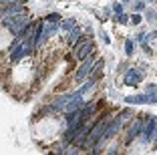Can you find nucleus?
Instances as JSON below:
<instances>
[{"instance_id":"obj_1","label":"nucleus","mask_w":157,"mask_h":155,"mask_svg":"<svg viewBox=\"0 0 157 155\" xmlns=\"http://www.w3.org/2000/svg\"><path fill=\"white\" fill-rule=\"evenodd\" d=\"M95 63H97V52L93 50L91 55L85 56V59L81 60V64L75 68L73 81H75V83H81V81H85V79H89V75L93 73V67H95Z\"/></svg>"},{"instance_id":"obj_2","label":"nucleus","mask_w":157,"mask_h":155,"mask_svg":"<svg viewBox=\"0 0 157 155\" xmlns=\"http://www.w3.org/2000/svg\"><path fill=\"white\" fill-rule=\"evenodd\" d=\"M147 121V115H137L135 119H131V125L127 127L125 131V137H123V143L125 145H129L137 135H141V129H143V123Z\"/></svg>"},{"instance_id":"obj_3","label":"nucleus","mask_w":157,"mask_h":155,"mask_svg":"<svg viewBox=\"0 0 157 155\" xmlns=\"http://www.w3.org/2000/svg\"><path fill=\"white\" fill-rule=\"evenodd\" d=\"M95 50V42H93V37H89V38H81V41L77 42V45L73 46V56H75V60H83L85 56H89Z\"/></svg>"},{"instance_id":"obj_4","label":"nucleus","mask_w":157,"mask_h":155,"mask_svg":"<svg viewBox=\"0 0 157 155\" xmlns=\"http://www.w3.org/2000/svg\"><path fill=\"white\" fill-rule=\"evenodd\" d=\"M81 38H83V28H81V26H75L73 30L67 32V45H69V46H75Z\"/></svg>"},{"instance_id":"obj_5","label":"nucleus","mask_w":157,"mask_h":155,"mask_svg":"<svg viewBox=\"0 0 157 155\" xmlns=\"http://www.w3.org/2000/svg\"><path fill=\"white\" fill-rule=\"evenodd\" d=\"M141 79H143V75L139 73V68H129L125 75V85H137Z\"/></svg>"},{"instance_id":"obj_6","label":"nucleus","mask_w":157,"mask_h":155,"mask_svg":"<svg viewBox=\"0 0 157 155\" xmlns=\"http://www.w3.org/2000/svg\"><path fill=\"white\" fill-rule=\"evenodd\" d=\"M75 26H77V20H75V18L60 20V30H63V32H69V30H73Z\"/></svg>"},{"instance_id":"obj_7","label":"nucleus","mask_w":157,"mask_h":155,"mask_svg":"<svg viewBox=\"0 0 157 155\" xmlns=\"http://www.w3.org/2000/svg\"><path fill=\"white\" fill-rule=\"evenodd\" d=\"M44 20H48V22H60V14H56V12H52V14H48V16H46Z\"/></svg>"},{"instance_id":"obj_8","label":"nucleus","mask_w":157,"mask_h":155,"mask_svg":"<svg viewBox=\"0 0 157 155\" xmlns=\"http://www.w3.org/2000/svg\"><path fill=\"white\" fill-rule=\"evenodd\" d=\"M115 20H119L121 24H127V14H123V12H121V14H115Z\"/></svg>"},{"instance_id":"obj_9","label":"nucleus","mask_w":157,"mask_h":155,"mask_svg":"<svg viewBox=\"0 0 157 155\" xmlns=\"http://www.w3.org/2000/svg\"><path fill=\"white\" fill-rule=\"evenodd\" d=\"M113 12L121 14V12H123V4H121V2H115V4H113Z\"/></svg>"},{"instance_id":"obj_10","label":"nucleus","mask_w":157,"mask_h":155,"mask_svg":"<svg viewBox=\"0 0 157 155\" xmlns=\"http://www.w3.org/2000/svg\"><path fill=\"white\" fill-rule=\"evenodd\" d=\"M125 52H127V55H131V52H133V41H127V42H125Z\"/></svg>"},{"instance_id":"obj_11","label":"nucleus","mask_w":157,"mask_h":155,"mask_svg":"<svg viewBox=\"0 0 157 155\" xmlns=\"http://www.w3.org/2000/svg\"><path fill=\"white\" fill-rule=\"evenodd\" d=\"M131 20H133L131 24H135V26H137V24H141V16H139V14H133V16H131Z\"/></svg>"},{"instance_id":"obj_12","label":"nucleus","mask_w":157,"mask_h":155,"mask_svg":"<svg viewBox=\"0 0 157 155\" xmlns=\"http://www.w3.org/2000/svg\"><path fill=\"white\" fill-rule=\"evenodd\" d=\"M143 8H145V2H135V10H137V12H141Z\"/></svg>"},{"instance_id":"obj_13","label":"nucleus","mask_w":157,"mask_h":155,"mask_svg":"<svg viewBox=\"0 0 157 155\" xmlns=\"http://www.w3.org/2000/svg\"><path fill=\"white\" fill-rule=\"evenodd\" d=\"M12 2H18V0H0V6L2 4H12Z\"/></svg>"},{"instance_id":"obj_14","label":"nucleus","mask_w":157,"mask_h":155,"mask_svg":"<svg viewBox=\"0 0 157 155\" xmlns=\"http://www.w3.org/2000/svg\"><path fill=\"white\" fill-rule=\"evenodd\" d=\"M153 145H155V149H157V131H155V135H153Z\"/></svg>"}]
</instances>
